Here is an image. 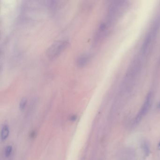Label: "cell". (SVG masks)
I'll list each match as a JSON object with an SVG mask.
<instances>
[{
	"mask_svg": "<svg viewBox=\"0 0 160 160\" xmlns=\"http://www.w3.org/2000/svg\"><path fill=\"white\" fill-rule=\"evenodd\" d=\"M143 149H144V152L145 153V154L147 156H148L149 155V152H150V150H149V147H148V145L147 144H146V143H145L144 144Z\"/></svg>",
	"mask_w": 160,
	"mask_h": 160,
	"instance_id": "ba28073f",
	"label": "cell"
},
{
	"mask_svg": "<svg viewBox=\"0 0 160 160\" xmlns=\"http://www.w3.org/2000/svg\"><path fill=\"white\" fill-rule=\"evenodd\" d=\"M13 152V147L11 145L7 146L5 147L4 151V156L6 158H9L10 157V155Z\"/></svg>",
	"mask_w": 160,
	"mask_h": 160,
	"instance_id": "8992f818",
	"label": "cell"
},
{
	"mask_svg": "<svg viewBox=\"0 0 160 160\" xmlns=\"http://www.w3.org/2000/svg\"><path fill=\"white\" fill-rule=\"evenodd\" d=\"M77 116H76V115L72 116H71V117H70V119H71V121H73V122H74V121H75L76 120H77Z\"/></svg>",
	"mask_w": 160,
	"mask_h": 160,
	"instance_id": "9c48e42d",
	"label": "cell"
},
{
	"mask_svg": "<svg viewBox=\"0 0 160 160\" xmlns=\"http://www.w3.org/2000/svg\"><path fill=\"white\" fill-rule=\"evenodd\" d=\"M67 45V42L65 41H57L48 49L47 52L48 56L51 58L56 57L66 47Z\"/></svg>",
	"mask_w": 160,
	"mask_h": 160,
	"instance_id": "6da1fadb",
	"label": "cell"
},
{
	"mask_svg": "<svg viewBox=\"0 0 160 160\" xmlns=\"http://www.w3.org/2000/svg\"><path fill=\"white\" fill-rule=\"evenodd\" d=\"M151 98H152V93H148L145 101L140 109L139 113L136 118V122H139L140 119L142 118V117L144 116L148 112L149 108L150 107Z\"/></svg>",
	"mask_w": 160,
	"mask_h": 160,
	"instance_id": "7a4b0ae2",
	"label": "cell"
},
{
	"mask_svg": "<svg viewBox=\"0 0 160 160\" xmlns=\"http://www.w3.org/2000/svg\"><path fill=\"white\" fill-rule=\"evenodd\" d=\"M10 133L9 127L7 124H4L1 127L0 139L2 141H5L9 138Z\"/></svg>",
	"mask_w": 160,
	"mask_h": 160,
	"instance_id": "277c9868",
	"label": "cell"
},
{
	"mask_svg": "<svg viewBox=\"0 0 160 160\" xmlns=\"http://www.w3.org/2000/svg\"><path fill=\"white\" fill-rule=\"evenodd\" d=\"M158 148L159 150H160V142L158 144Z\"/></svg>",
	"mask_w": 160,
	"mask_h": 160,
	"instance_id": "30bf717a",
	"label": "cell"
},
{
	"mask_svg": "<svg viewBox=\"0 0 160 160\" xmlns=\"http://www.w3.org/2000/svg\"><path fill=\"white\" fill-rule=\"evenodd\" d=\"M152 36L153 34H149L146 37V39L143 42V46L142 47V52L143 54H145L148 51V49L151 44Z\"/></svg>",
	"mask_w": 160,
	"mask_h": 160,
	"instance_id": "3957f363",
	"label": "cell"
},
{
	"mask_svg": "<svg viewBox=\"0 0 160 160\" xmlns=\"http://www.w3.org/2000/svg\"><path fill=\"white\" fill-rule=\"evenodd\" d=\"M157 107H158V108H160V102H159V103L158 104V106H157Z\"/></svg>",
	"mask_w": 160,
	"mask_h": 160,
	"instance_id": "8fae6325",
	"label": "cell"
},
{
	"mask_svg": "<svg viewBox=\"0 0 160 160\" xmlns=\"http://www.w3.org/2000/svg\"><path fill=\"white\" fill-rule=\"evenodd\" d=\"M27 103V100L26 98H23L20 101L19 108L21 110H24L26 107Z\"/></svg>",
	"mask_w": 160,
	"mask_h": 160,
	"instance_id": "52a82bcc",
	"label": "cell"
},
{
	"mask_svg": "<svg viewBox=\"0 0 160 160\" xmlns=\"http://www.w3.org/2000/svg\"><path fill=\"white\" fill-rule=\"evenodd\" d=\"M88 61V57L86 55H82L78 58L77 60V64L80 67H82L85 65Z\"/></svg>",
	"mask_w": 160,
	"mask_h": 160,
	"instance_id": "5b68a950",
	"label": "cell"
}]
</instances>
